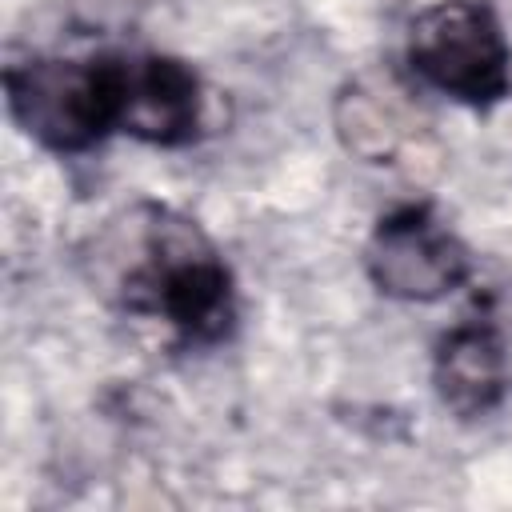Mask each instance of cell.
<instances>
[{
  "label": "cell",
  "mask_w": 512,
  "mask_h": 512,
  "mask_svg": "<svg viewBox=\"0 0 512 512\" xmlns=\"http://www.w3.org/2000/svg\"><path fill=\"white\" fill-rule=\"evenodd\" d=\"M88 280L116 312L156 320L188 348L228 340L240 316L236 276L216 240L156 200L104 220L88 252Z\"/></svg>",
  "instance_id": "obj_1"
},
{
  "label": "cell",
  "mask_w": 512,
  "mask_h": 512,
  "mask_svg": "<svg viewBox=\"0 0 512 512\" xmlns=\"http://www.w3.org/2000/svg\"><path fill=\"white\" fill-rule=\"evenodd\" d=\"M12 124L56 156H84L116 128V52L32 56L4 68Z\"/></svg>",
  "instance_id": "obj_2"
},
{
  "label": "cell",
  "mask_w": 512,
  "mask_h": 512,
  "mask_svg": "<svg viewBox=\"0 0 512 512\" xmlns=\"http://www.w3.org/2000/svg\"><path fill=\"white\" fill-rule=\"evenodd\" d=\"M408 72L440 96L488 112L512 92V44L488 0H432L408 24Z\"/></svg>",
  "instance_id": "obj_3"
},
{
  "label": "cell",
  "mask_w": 512,
  "mask_h": 512,
  "mask_svg": "<svg viewBox=\"0 0 512 512\" xmlns=\"http://www.w3.org/2000/svg\"><path fill=\"white\" fill-rule=\"evenodd\" d=\"M372 288L404 304H436L472 280V252L428 204L384 212L364 244Z\"/></svg>",
  "instance_id": "obj_4"
},
{
  "label": "cell",
  "mask_w": 512,
  "mask_h": 512,
  "mask_svg": "<svg viewBox=\"0 0 512 512\" xmlns=\"http://www.w3.org/2000/svg\"><path fill=\"white\" fill-rule=\"evenodd\" d=\"M208 96L200 72L168 52H116V128L152 148L200 140Z\"/></svg>",
  "instance_id": "obj_5"
},
{
  "label": "cell",
  "mask_w": 512,
  "mask_h": 512,
  "mask_svg": "<svg viewBox=\"0 0 512 512\" xmlns=\"http://www.w3.org/2000/svg\"><path fill=\"white\" fill-rule=\"evenodd\" d=\"M512 384L508 344L496 320L464 316L440 332L432 348V388L456 420H484L496 412Z\"/></svg>",
  "instance_id": "obj_6"
},
{
  "label": "cell",
  "mask_w": 512,
  "mask_h": 512,
  "mask_svg": "<svg viewBox=\"0 0 512 512\" xmlns=\"http://www.w3.org/2000/svg\"><path fill=\"white\" fill-rule=\"evenodd\" d=\"M408 92L396 80L360 76L336 96V132L352 156L364 164H392L404 144H412L416 116L408 112Z\"/></svg>",
  "instance_id": "obj_7"
}]
</instances>
